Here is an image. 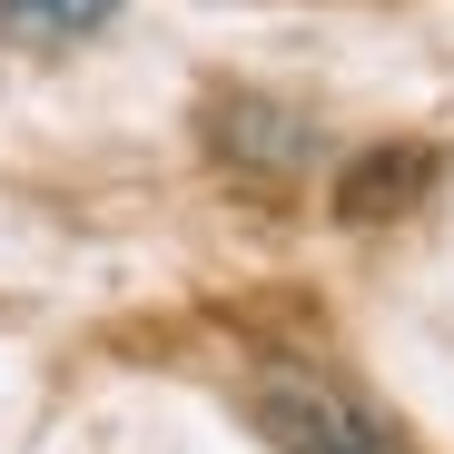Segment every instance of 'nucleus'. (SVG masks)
I'll return each instance as SVG.
<instances>
[{
  "label": "nucleus",
  "mask_w": 454,
  "mask_h": 454,
  "mask_svg": "<svg viewBox=\"0 0 454 454\" xmlns=\"http://www.w3.org/2000/svg\"><path fill=\"white\" fill-rule=\"evenodd\" d=\"M0 11H11L20 30H99L119 0H0Z\"/></svg>",
  "instance_id": "3"
},
{
  "label": "nucleus",
  "mask_w": 454,
  "mask_h": 454,
  "mask_svg": "<svg viewBox=\"0 0 454 454\" xmlns=\"http://www.w3.org/2000/svg\"><path fill=\"white\" fill-rule=\"evenodd\" d=\"M257 425L286 454H405L356 395H336L326 375H267V386H257Z\"/></svg>",
  "instance_id": "1"
},
{
  "label": "nucleus",
  "mask_w": 454,
  "mask_h": 454,
  "mask_svg": "<svg viewBox=\"0 0 454 454\" xmlns=\"http://www.w3.org/2000/svg\"><path fill=\"white\" fill-rule=\"evenodd\" d=\"M425 178H434V159H425V148H375V159L336 188V207H346V217H395Z\"/></svg>",
  "instance_id": "2"
}]
</instances>
